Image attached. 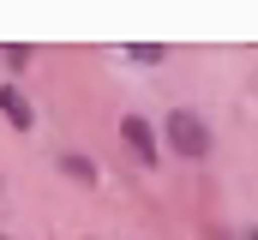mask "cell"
<instances>
[{
    "label": "cell",
    "mask_w": 258,
    "mask_h": 240,
    "mask_svg": "<svg viewBox=\"0 0 258 240\" xmlns=\"http://www.w3.org/2000/svg\"><path fill=\"white\" fill-rule=\"evenodd\" d=\"M0 60H6V66H18V72H24V66H30V48H0Z\"/></svg>",
    "instance_id": "obj_6"
},
{
    "label": "cell",
    "mask_w": 258,
    "mask_h": 240,
    "mask_svg": "<svg viewBox=\"0 0 258 240\" xmlns=\"http://www.w3.org/2000/svg\"><path fill=\"white\" fill-rule=\"evenodd\" d=\"M0 114H6V126H18V132H36V108H30V96L12 78L0 84Z\"/></svg>",
    "instance_id": "obj_3"
},
{
    "label": "cell",
    "mask_w": 258,
    "mask_h": 240,
    "mask_svg": "<svg viewBox=\"0 0 258 240\" xmlns=\"http://www.w3.org/2000/svg\"><path fill=\"white\" fill-rule=\"evenodd\" d=\"M240 240H258V222H252V228H246V234H240Z\"/></svg>",
    "instance_id": "obj_7"
},
{
    "label": "cell",
    "mask_w": 258,
    "mask_h": 240,
    "mask_svg": "<svg viewBox=\"0 0 258 240\" xmlns=\"http://www.w3.org/2000/svg\"><path fill=\"white\" fill-rule=\"evenodd\" d=\"M156 132H162V150H174L180 162H210V150H216V132L198 108H168Z\"/></svg>",
    "instance_id": "obj_1"
},
{
    "label": "cell",
    "mask_w": 258,
    "mask_h": 240,
    "mask_svg": "<svg viewBox=\"0 0 258 240\" xmlns=\"http://www.w3.org/2000/svg\"><path fill=\"white\" fill-rule=\"evenodd\" d=\"M0 240H12V234H6V228H0Z\"/></svg>",
    "instance_id": "obj_8"
},
{
    "label": "cell",
    "mask_w": 258,
    "mask_h": 240,
    "mask_svg": "<svg viewBox=\"0 0 258 240\" xmlns=\"http://www.w3.org/2000/svg\"><path fill=\"white\" fill-rule=\"evenodd\" d=\"M120 144L132 150V162H138L144 174L162 168V132H156L150 114H132V108H126V114H120Z\"/></svg>",
    "instance_id": "obj_2"
},
{
    "label": "cell",
    "mask_w": 258,
    "mask_h": 240,
    "mask_svg": "<svg viewBox=\"0 0 258 240\" xmlns=\"http://www.w3.org/2000/svg\"><path fill=\"white\" fill-rule=\"evenodd\" d=\"M120 60H132V66H162L168 48H120Z\"/></svg>",
    "instance_id": "obj_5"
},
{
    "label": "cell",
    "mask_w": 258,
    "mask_h": 240,
    "mask_svg": "<svg viewBox=\"0 0 258 240\" xmlns=\"http://www.w3.org/2000/svg\"><path fill=\"white\" fill-rule=\"evenodd\" d=\"M60 174L72 180V186H84V192H96V186H102V162L84 156V150H60Z\"/></svg>",
    "instance_id": "obj_4"
}]
</instances>
